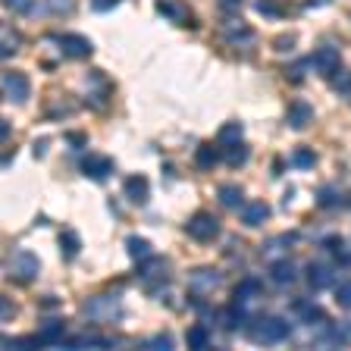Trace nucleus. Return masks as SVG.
<instances>
[{
    "label": "nucleus",
    "mask_w": 351,
    "mask_h": 351,
    "mask_svg": "<svg viewBox=\"0 0 351 351\" xmlns=\"http://www.w3.org/2000/svg\"><path fill=\"white\" fill-rule=\"evenodd\" d=\"M292 44H295V35H282L276 38V51H292Z\"/></svg>",
    "instance_id": "40"
},
{
    "label": "nucleus",
    "mask_w": 351,
    "mask_h": 351,
    "mask_svg": "<svg viewBox=\"0 0 351 351\" xmlns=\"http://www.w3.org/2000/svg\"><path fill=\"white\" fill-rule=\"evenodd\" d=\"M0 85H3V95L13 104H25V97H29V91H32L29 75H22V73H7Z\"/></svg>",
    "instance_id": "5"
},
{
    "label": "nucleus",
    "mask_w": 351,
    "mask_h": 351,
    "mask_svg": "<svg viewBox=\"0 0 351 351\" xmlns=\"http://www.w3.org/2000/svg\"><path fill=\"white\" fill-rule=\"evenodd\" d=\"M63 332H66V326H63V320H44V326L38 329V345H53V342H60L63 339Z\"/></svg>",
    "instance_id": "16"
},
{
    "label": "nucleus",
    "mask_w": 351,
    "mask_h": 351,
    "mask_svg": "<svg viewBox=\"0 0 351 351\" xmlns=\"http://www.w3.org/2000/svg\"><path fill=\"white\" fill-rule=\"evenodd\" d=\"M336 301H339L342 307H351V282H342V285H339V289H336Z\"/></svg>",
    "instance_id": "33"
},
{
    "label": "nucleus",
    "mask_w": 351,
    "mask_h": 351,
    "mask_svg": "<svg viewBox=\"0 0 351 351\" xmlns=\"http://www.w3.org/2000/svg\"><path fill=\"white\" fill-rule=\"evenodd\" d=\"M320 207H336L339 204V197H336V191H329V189H323L320 191V201H317Z\"/></svg>",
    "instance_id": "38"
},
{
    "label": "nucleus",
    "mask_w": 351,
    "mask_h": 351,
    "mask_svg": "<svg viewBox=\"0 0 351 351\" xmlns=\"http://www.w3.org/2000/svg\"><path fill=\"white\" fill-rule=\"evenodd\" d=\"M185 342H189V348H195V351L207 348V345H210V329H207L204 323H197V326H191L189 332H185Z\"/></svg>",
    "instance_id": "20"
},
{
    "label": "nucleus",
    "mask_w": 351,
    "mask_h": 351,
    "mask_svg": "<svg viewBox=\"0 0 351 351\" xmlns=\"http://www.w3.org/2000/svg\"><path fill=\"white\" fill-rule=\"evenodd\" d=\"M257 10H261V13H270V16H279V13H282V10H279L276 3H270V0H257Z\"/></svg>",
    "instance_id": "39"
},
{
    "label": "nucleus",
    "mask_w": 351,
    "mask_h": 351,
    "mask_svg": "<svg viewBox=\"0 0 351 351\" xmlns=\"http://www.w3.org/2000/svg\"><path fill=\"white\" fill-rule=\"evenodd\" d=\"M223 160L229 163V167H241V163L248 160V147L241 145V141H235V145L226 147V154H223Z\"/></svg>",
    "instance_id": "25"
},
{
    "label": "nucleus",
    "mask_w": 351,
    "mask_h": 351,
    "mask_svg": "<svg viewBox=\"0 0 351 351\" xmlns=\"http://www.w3.org/2000/svg\"><path fill=\"white\" fill-rule=\"evenodd\" d=\"M7 135H10V125H7V123H3V119H0V141L7 138Z\"/></svg>",
    "instance_id": "44"
},
{
    "label": "nucleus",
    "mask_w": 351,
    "mask_h": 351,
    "mask_svg": "<svg viewBox=\"0 0 351 351\" xmlns=\"http://www.w3.org/2000/svg\"><path fill=\"white\" fill-rule=\"evenodd\" d=\"M66 138L73 141V145H82V141H85V135H75V132H69V135H66Z\"/></svg>",
    "instance_id": "43"
},
{
    "label": "nucleus",
    "mask_w": 351,
    "mask_h": 351,
    "mask_svg": "<svg viewBox=\"0 0 351 351\" xmlns=\"http://www.w3.org/2000/svg\"><path fill=\"white\" fill-rule=\"evenodd\" d=\"M195 163H197V167H204V169L217 167V163H219V151L213 145H201V147H197V154H195Z\"/></svg>",
    "instance_id": "24"
},
{
    "label": "nucleus",
    "mask_w": 351,
    "mask_h": 351,
    "mask_svg": "<svg viewBox=\"0 0 351 351\" xmlns=\"http://www.w3.org/2000/svg\"><path fill=\"white\" fill-rule=\"evenodd\" d=\"M339 63H342V57H339V51L332 47V44H320L314 53V66L320 69L323 75H329L332 69H339Z\"/></svg>",
    "instance_id": "12"
},
{
    "label": "nucleus",
    "mask_w": 351,
    "mask_h": 351,
    "mask_svg": "<svg viewBox=\"0 0 351 351\" xmlns=\"http://www.w3.org/2000/svg\"><path fill=\"white\" fill-rule=\"evenodd\" d=\"M82 173H85L88 179H95V182H104V179H110V173H113V160L104 157V154H88L85 160H82Z\"/></svg>",
    "instance_id": "6"
},
{
    "label": "nucleus",
    "mask_w": 351,
    "mask_h": 351,
    "mask_svg": "<svg viewBox=\"0 0 351 351\" xmlns=\"http://www.w3.org/2000/svg\"><path fill=\"white\" fill-rule=\"evenodd\" d=\"M147 348H160V351H169V348H173V339H169L167 332H163V336H154L151 342H147Z\"/></svg>",
    "instance_id": "35"
},
{
    "label": "nucleus",
    "mask_w": 351,
    "mask_h": 351,
    "mask_svg": "<svg viewBox=\"0 0 351 351\" xmlns=\"http://www.w3.org/2000/svg\"><path fill=\"white\" fill-rule=\"evenodd\" d=\"M248 323L251 326L245 329V336L257 345H279L292 336V323L282 320V317L267 314V317H257V320H248Z\"/></svg>",
    "instance_id": "1"
},
{
    "label": "nucleus",
    "mask_w": 351,
    "mask_h": 351,
    "mask_svg": "<svg viewBox=\"0 0 351 351\" xmlns=\"http://www.w3.org/2000/svg\"><path fill=\"white\" fill-rule=\"evenodd\" d=\"M125 254H129L132 261H147V257H151V241L141 239V235H129V239H125Z\"/></svg>",
    "instance_id": "18"
},
{
    "label": "nucleus",
    "mask_w": 351,
    "mask_h": 351,
    "mask_svg": "<svg viewBox=\"0 0 351 351\" xmlns=\"http://www.w3.org/2000/svg\"><path fill=\"white\" fill-rule=\"evenodd\" d=\"M167 270H169V263L163 261V257H157L154 263H141V279H145V282L154 279V285H160L163 279H167Z\"/></svg>",
    "instance_id": "17"
},
{
    "label": "nucleus",
    "mask_w": 351,
    "mask_h": 351,
    "mask_svg": "<svg viewBox=\"0 0 351 351\" xmlns=\"http://www.w3.org/2000/svg\"><path fill=\"white\" fill-rule=\"evenodd\" d=\"M219 141L223 145H235V141H241V125L239 123H229L219 129Z\"/></svg>",
    "instance_id": "27"
},
{
    "label": "nucleus",
    "mask_w": 351,
    "mask_h": 351,
    "mask_svg": "<svg viewBox=\"0 0 351 351\" xmlns=\"http://www.w3.org/2000/svg\"><path fill=\"white\" fill-rule=\"evenodd\" d=\"M298 314L304 317V323H320V320H323V311H320L317 304H311V301L298 304Z\"/></svg>",
    "instance_id": "28"
},
{
    "label": "nucleus",
    "mask_w": 351,
    "mask_h": 351,
    "mask_svg": "<svg viewBox=\"0 0 351 351\" xmlns=\"http://www.w3.org/2000/svg\"><path fill=\"white\" fill-rule=\"evenodd\" d=\"M10 317H16V304L0 295V320H10Z\"/></svg>",
    "instance_id": "37"
},
{
    "label": "nucleus",
    "mask_w": 351,
    "mask_h": 351,
    "mask_svg": "<svg viewBox=\"0 0 351 351\" xmlns=\"http://www.w3.org/2000/svg\"><path fill=\"white\" fill-rule=\"evenodd\" d=\"M267 219H270V207L263 204V201H254V204L241 207V223H245V226H261Z\"/></svg>",
    "instance_id": "15"
},
{
    "label": "nucleus",
    "mask_w": 351,
    "mask_h": 351,
    "mask_svg": "<svg viewBox=\"0 0 351 351\" xmlns=\"http://www.w3.org/2000/svg\"><path fill=\"white\" fill-rule=\"evenodd\" d=\"M241 7H245L241 0H219V10H223V13H232V16H239V13H241Z\"/></svg>",
    "instance_id": "36"
},
{
    "label": "nucleus",
    "mask_w": 351,
    "mask_h": 351,
    "mask_svg": "<svg viewBox=\"0 0 351 351\" xmlns=\"http://www.w3.org/2000/svg\"><path fill=\"white\" fill-rule=\"evenodd\" d=\"M326 79L332 82V85H336L339 91H348V88H351V73H345V69H332V73H329Z\"/></svg>",
    "instance_id": "29"
},
{
    "label": "nucleus",
    "mask_w": 351,
    "mask_h": 351,
    "mask_svg": "<svg viewBox=\"0 0 351 351\" xmlns=\"http://www.w3.org/2000/svg\"><path fill=\"white\" fill-rule=\"evenodd\" d=\"M119 0H91V7L97 10V13H104V10H113Z\"/></svg>",
    "instance_id": "41"
},
{
    "label": "nucleus",
    "mask_w": 351,
    "mask_h": 351,
    "mask_svg": "<svg viewBox=\"0 0 351 351\" xmlns=\"http://www.w3.org/2000/svg\"><path fill=\"white\" fill-rule=\"evenodd\" d=\"M307 282L314 285V289H329V285H336V267L332 263H311L307 267Z\"/></svg>",
    "instance_id": "9"
},
{
    "label": "nucleus",
    "mask_w": 351,
    "mask_h": 351,
    "mask_svg": "<svg viewBox=\"0 0 351 351\" xmlns=\"http://www.w3.org/2000/svg\"><path fill=\"white\" fill-rule=\"evenodd\" d=\"M219 204L229 207V210H239L241 207V189L239 185H223V189H219Z\"/></svg>",
    "instance_id": "23"
},
{
    "label": "nucleus",
    "mask_w": 351,
    "mask_h": 351,
    "mask_svg": "<svg viewBox=\"0 0 351 351\" xmlns=\"http://www.w3.org/2000/svg\"><path fill=\"white\" fill-rule=\"evenodd\" d=\"M285 119H289L292 129H304V125H311V119H314V107H311L307 101H298V104L289 107V117Z\"/></svg>",
    "instance_id": "14"
},
{
    "label": "nucleus",
    "mask_w": 351,
    "mask_h": 351,
    "mask_svg": "<svg viewBox=\"0 0 351 351\" xmlns=\"http://www.w3.org/2000/svg\"><path fill=\"white\" fill-rule=\"evenodd\" d=\"M73 345L75 348H110L113 339H107V336H79Z\"/></svg>",
    "instance_id": "26"
},
{
    "label": "nucleus",
    "mask_w": 351,
    "mask_h": 351,
    "mask_svg": "<svg viewBox=\"0 0 351 351\" xmlns=\"http://www.w3.org/2000/svg\"><path fill=\"white\" fill-rule=\"evenodd\" d=\"M270 276H273V282H276L279 289H289V285L298 282V267H295L292 261H273Z\"/></svg>",
    "instance_id": "11"
},
{
    "label": "nucleus",
    "mask_w": 351,
    "mask_h": 351,
    "mask_svg": "<svg viewBox=\"0 0 351 351\" xmlns=\"http://www.w3.org/2000/svg\"><path fill=\"white\" fill-rule=\"evenodd\" d=\"M3 7L13 10V13H29L35 7V0H3Z\"/></svg>",
    "instance_id": "32"
},
{
    "label": "nucleus",
    "mask_w": 351,
    "mask_h": 351,
    "mask_svg": "<svg viewBox=\"0 0 351 351\" xmlns=\"http://www.w3.org/2000/svg\"><path fill=\"white\" fill-rule=\"evenodd\" d=\"M257 295H261V282H257V279H241V282L235 285V301L245 307H248V301L257 298Z\"/></svg>",
    "instance_id": "21"
},
{
    "label": "nucleus",
    "mask_w": 351,
    "mask_h": 351,
    "mask_svg": "<svg viewBox=\"0 0 351 351\" xmlns=\"http://www.w3.org/2000/svg\"><path fill=\"white\" fill-rule=\"evenodd\" d=\"M223 35H226L229 41H235V44H248L251 38H254V32H251L248 25H241L239 19H229L226 25H223Z\"/></svg>",
    "instance_id": "19"
},
{
    "label": "nucleus",
    "mask_w": 351,
    "mask_h": 351,
    "mask_svg": "<svg viewBox=\"0 0 351 351\" xmlns=\"http://www.w3.org/2000/svg\"><path fill=\"white\" fill-rule=\"evenodd\" d=\"M189 285H191V295H210L219 285V273L210 270V267H204V270H191Z\"/></svg>",
    "instance_id": "8"
},
{
    "label": "nucleus",
    "mask_w": 351,
    "mask_h": 351,
    "mask_svg": "<svg viewBox=\"0 0 351 351\" xmlns=\"http://www.w3.org/2000/svg\"><path fill=\"white\" fill-rule=\"evenodd\" d=\"M304 69H307V63H304V60H298V63H292L285 73H289V79H292V82H301V79H304Z\"/></svg>",
    "instance_id": "34"
},
{
    "label": "nucleus",
    "mask_w": 351,
    "mask_h": 351,
    "mask_svg": "<svg viewBox=\"0 0 351 351\" xmlns=\"http://www.w3.org/2000/svg\"><path fill=\"white\" fill-rule=\"evenodd\" d=\"M22 47V38L19 32L13 29V25H7V22H0V60H10L16 57Z\"/></svg>",
    "instance_id": "10"
},
{
    "label": "nucleus",
    "mask_w": 351,
    "mask_h": 351,
    "mask_svg": "<svg viewBox=\"0 0 351 351\" xmlns=\"http://www.w3.org/2000/svg\"><path fill=\"white\" fill-rule=\"evenodd\" d=\"M295 167H301V169H307V167H314L317 163V154L314 151H304V147H301V151H295Z\"/></svg>",
    "instance_id": "31"
},
{
    "label": "nucleus",
    "mask_w": 351,
    "mask_h": 351,
    "mask_svg": "<svg viewBox=\"0 0 351 351\" xmlns=\"http://www.w3.org/2000/svg\"><path fill=\"white\" fill-rule=\"evenodd\" d=\"M47 7H51L53 13H63V10H69V7H73V0H51Z\"/></svg>",
    "instance_id": "42"
},
{
    "label": "nucleus",
    "mask_w": 351,
    "mask_h": 351,
    "mask_svg": "<svg viewBox=\"0 0 351 351\" xmlns=\"http://www.w3.org/2000/svg\"><path fill=\"white\" fill-rule=\"evenodd\" d=\"M85 317L95 323H117L123 317V301L117 295H95L85 301Z\"/></svg>",
    "instance_id": "2"
},
{
    "label": "nucleus",
    "mask_w": 351,
    "mask_h": 351,
    "mask_svg": "<svg viewBox=\"0 0 351 351\" xmlns=\"http://www.w3.org/2000/svg\"><path fill=\"white\" fill-rule=\"evenodd\" d=\"M317 342H320V345H332V348H342V345H345V329L339 326V323L329 320L326 329H323V336L317 339Z\"/></svg>",
    "instance_id": "22"
},
{
    "label": "nucleus",
    "mask_w": 351,
    "mask_h": 351,
    "mask_svg": "<svg viewBox=\"0 0 351 351\" xmlns=\"http://www.w3.org/2000/svg\"><path fill=\"white\" fill-rule=\"evenodd\" d=\"M7 345H13V339H7L3 332H0V348H7Z\"/></svg>",
    "instance_id": "45"
},
{
    "label": "nucleus",
    "mask_w": 351,
    "mask_h": 351,
    "mask_svg": "<svg viewBox=\"0 0 351 351\" xmlns=\"http://www.w3.org/2000/svg\"><path fill=\"white\" fill-rule=\"evenodd\" d=\"M57 41H60L66 57H73V60H85L95 53V47H91V41H88L85 35H60Z\"/></svg>",
    "instance_id": "7"
},
{
    "label": "nucleus",
    "mask_w": 351,
    "mask_h": 351,
    "mask_svg": "<svg viewBox=\"0 0 351 351\" xmlns=\"http://www.w3.org/2000/svg\"><path fill=\"white\" fill-rule=\"evenodd\" d=\"M38 270H41V263L32 251H16L13 261H10V273H13L16 282H32L38 276Z\"/></svg>",
    "instance_id": "4"
},
{
    "label": "nucleus",
    "mask_w": 351,
    "mask_h": 351,
    "mask_svg": "<svg viewBox=\"0 0 351 351\" xmlns=\"http://www.w3.org/2000/svg\"><path fill=\"white\" fill-rule=\"evenodd\" d=\"M185 232H189L195 241H213L219 235V223H217V217H210V213H195V217L185 223Z\"/></svg>",
    "instance_id": "3"
},
{
    "label": "nucleus",
    "mask_w": 351,
    "mask_h": 351,
    "mask_svg": "<svg viewBox=\"0 0 351 351\" xmlns=\"http://www.w3.org/2000/svg\"><path fill=\"white\" fill-rule=\"evenodd\" d=\"M123 191H125V197H129L132 204H145L147 195H151V185H147L145 176H129V179L123 182Z\"/></svg>",
    "instance_id": "13"
},
{
    "label": "nucleus",
    "mask_w": 351,
    "mask_h": 351,
    "mask_svg": "<svg viewBox=\"0 0 351 351\" xmlns=\"http://www.w3.org/2000/svg\"><path fill=\"white\" fill-rule=\"evenodd\" d=\"M60 245H63V254L66 257H73L75 251L82 248V241L75 239V232H63V235H60Z\"/></svg>",
    "instance_id": "30"
}]
</instances>
